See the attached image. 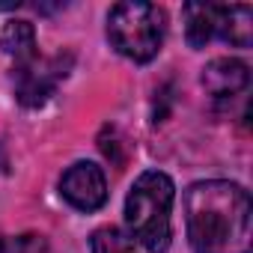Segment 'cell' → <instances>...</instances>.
Here are the masks:
<instances>
[{"instance_id":"1","label":"cell","mask_w":253,"mask_h":253,"mask_svg":"<svg viewBox=\"0 0 253 253\" xmlns=\"http://www.w3.org/2000/svg\"><path fill=\"white\" fill-rule=\"evenodd\" d=\"M185 220L197 253H250V197L241 185L226 179L191 185Z\"/></svg>"},{"instance_id":"2","label":"cell","mask_w":253,"mask_h":253,"mask_svg":"<svg viewBox=\"0 0 253 253\" xmlns=\"http://www.w3.org/2000/svg\"><path fill=\"white\" fill-rule=\"evenodd\" d=\"M173 179L167 173H143L125 200V220L131 238H137L149 253H164L170 247V209H173Z\"/></svg>"},{"instance_id":"3","label":"cell","mask_w":253,"mask_h":253,"mask_svg":"<svg viewBox=\"0 0 253 253\" xmlns=\"http://www.w3.org/2000/svg\"><path fill=\"white\" fill-rule=\"evenodd\" d=\"M110 45L134 63H149L164 42V12L143 0L116 3L107 15Z\"/></svg>"},{"instance_id":"4","label":"cell","mask_w":253,"mask_h":253,"mask_svg":"<svg viewBox=\"0 0 253 253\" xmlns=\"http://www.w3.org/2000/svg\"><path fill=\"white\" fill-rule=\"evenodd\" d=\"M66 75L63 69V60L54 57V60H42V57H33L27 63H18L15 75H12V86H15V98L24 104V107H39L48 101V95L54 92L57 81Z\"/></svg>"},{"instance_id":"5","label":"cell","mask_w":253,"mask_h":253,"mask_svg":"<svg viewBox=\"0 0 253 253\" xmlns=\"http://www.w3.org/2000/svg\"><path fill=\"white\" fill-rule=\"evenodd\" d=\"M60 191L66 197L69 206H75L78 211H95L104 206L107 200V182L101 167H95L92 161H78L63 173Z\"/></svg>"},{"instance_id":"6","label":"cell","mask_w":253,"mask_h":253,"mask_svg":"<svg viewBox=\"0 0 253 253\" xmlns=\"http://www.w3.org/2000/svg\"><path fill=\"white\" fill-rule=\"evenodd\" d=\"M250 84V72L241 60H211L203 69V86L211 98L223 101V98H235L238 92H244Z\"/></svg>"},{"instance_id":"7","label":"cell","mask_w":253,"mask_h":253,"mask_svg":"<svg viewBox=\"0 0 253 253\" xmlns=\"http://www.w3.org/2000/svg\"><path fill=\"white\" fill-rule=\"evenodd\" d=\"M214 36L235 48H247L253 42V9L244 3L220 6L214 3Z\"/></svg>"},{"instance_id":"8","label":"cell","mask_w":253,"mask_h":253,"mask_svg":"<svg viewBox=\"0 0 253 253\" xmlns=\"http://www.w3.org/2000/svg\"><path fill=\"white\" fill-rule=\"evenodd\" d=\"M0 48L3 54L15 57V63H27L36 57V30L30 21H9L0 33Z\"/></svg>"},{"instance_id":"9","label":"cell","mask_w":253,"mask_h":253,"mask_svg":"<svg viewBox=\"0 0 253 253\" xmlns=\"http://www.w3.org/2000/svg\"><path fill=\"white\" fill-rule=\"evenodd\" d=\"M185 36L194 48H203L214 36V3H188L185 6Z\"/></svg>"},{"instance_id":"10","label":"cell","mask_w":253,"mask_h":253,"mask_svg":"<svg viewBox=\"0 0 253 253\" xmlns=\"http://www.w3.org/2000/svg\"><path fill=\"white\" fill-rule=\"evenodd\" d=\"M89 253H137V247H134V238L125 235L122 229L104 226V229H98V232L92 235Z\"/></svg>"},{"instance_id":"11","label":"cell","mask_w":253,"mask_h":253,"mask_svg":"<svg viewBox=\"0 0 253 253\" xmlns=\"http://www.w3.org/2000/svg\"><path fill=\"white\" fill-rule=\"evenodd\" d=\"M0 253H48V241L42 235H15V238H0Z\"/></svg>"}]
</instances>
